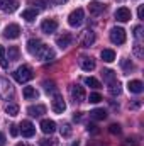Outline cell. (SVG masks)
<instances>
[{
  "mask_svg": "<svg viewBox=\"0 0 144 146\" xmlns=\"http://www.w3.org/2000/svg\"><path fill=\"white\" fill-rule=\"evenodd\" d=\"M5 112H7V115L15 117V115L19 114V106H17V104H7V106H5Z\"/></svg>",
  "mask_w": 144,
  "mask_h": 146,
  "instance_id": "obj_26",
  "label": "cell"
},
{
  "mask_svg": "<svg viewBox=\"0 0 144 146\" xmlns=\"http://www.w3.org/2000/svg\"><path fill=\"white\" fill-rule=\"evenodd\" d=\"M27 114L32 117H41L42 114H46V107L44 106H29L27 107Z\"/></svg>",
  "mask_w": 144,
  "mask_h": 146,
  "instance_id": "obj_18",
  "label": "cell"
},
{
  "mask_svg": "<svg viewBox=\"0 0 144 146\" xmlns=\"http://www.w3.org/2000/svg\"><path fill=\"white\" fill-rule=\"evenodd\" d=\"M137 17L143 19V5H139V9H137Z\"/></svg>",
  "mask_w": 144,
  "mask_h": 146,
  "instance_id": "obj_43",
  "label": "cell"
},
{
  "mask_svg": "<svg viewBox=\"0 0 144 146\" xmlns=\"http://www.w3.org/2000/svg\"><path fill=\"white\" fill-rule=\"evenodd\" d=\"M5 143H7L5 134H3V133H0V146H5Z\"/></svg>",
  "mask_w": 144,
  "mask_h": 146,
  "instance_id": "obj_41",
  "label": "cell"
},
{
  "mask_svg": "<svg viewBox=\"0 0 144 146\" xmlns=\"http://www.w3.org/2000/svg\"><path fill=\"white\" fill-rule=\"evenodd\" d=\"M92 104H98L100 100H102V95L98 94V92H93V94H90V99H88Z\"/></svg>",
  "mask_w": 144,
  "mask_h": 146,
  "instance_id": "obj_35",
  "label": "cell"
},
{
  "mask_svg": "<svg viewBox=\"0 0 144 146\" xmlns=\"http://www.w3.org/2000/svg\"><path fill=\"white\" fill-rule=\"evenodd\" d=\"M73 121H81V112H75V115H73Z\"/></svg>",
  "mask_w": 144,
  "mask_h": 146,
  "instance_id": "obj_42",
  "label": "cell"
},
{
  "mask_svg": "<svg viewBox=\"0 0 144 146\" xmlns=\"http://www.w3.org/2000/svg\"><path fill=\"white\" fill-rule=\"evenodd\" d=\"M102 76H104V80H105V82H108V83L115 80V75H114V72H112V70H104V72H102Z\"/></svg>",
  "mask_w": 144,
  "mask_h": 146,
  "instance_id": "obj_32",
  "label": "cell"
},
{
  "mask_svg": "<svg viewBox=\"0 0 144 146\" xmlns=\"http://www.w3.org/2000/svg\"><path fill=\"white\" fill-rule=\"evenodd\" d=\"M115 19L119 22H129L131 21V10L127 7H120L115 10Z\"/></svg>",
  "mask_w": 144,
  "mask_h": 146,
  "instance_id": "obj_12",
  "label": "cell"
},
{
  "mask_svg": "<svg viewBox=\"0 0 144 146\" xmlns=\"http://www.w3.org/2000/svg\"><path fill=\"white\" fill-rule=\"evenodd\" d=\"M41 46H42V42H41L39 39H29V41H27V51H29L31 54H34V56H36V53L39 51Z\"/></svg>",
  "mask_w": 144,
  "mask_h": 146,
  "instance_id": "obj_21",
  "label": "cell"
},
{
  "mask_svg": "<svg viewBox=\"0 0 144 146\" xmlns=\"http://www.w3.org/2000/svg\"><path fill=\"white\" fill-rule=\"evenodd\" d=\"M22 95H24L26 100H32V99H37V97H39V92H37L34 87H24Z\"/></svg>",
  "mask_w": 144,
  "mask_h": 146,
  "instance_id": "obj_19",
  "label": "cell"
},
{
  "mask_svg": "<svg viewBox=\"0 0 144 146\" xmlns=\"http://www.w3.org/2000/svg\"><path fill=\"white\" fill-rule=\"evenodd\" d=\"M90 117L95 121H104V119H107V112L104 109H93L90 112Z\"/></svg>",
  "mask_w": 144,
  "mask_h": 146,
  "instance_id": "obj_24",
  "label": "cell"
},
{
  "mask_svg": "<svg viewBox=\"0 0 144 146\" xmlns=\"http://www.w3.org/2000/svg\"><path fill=\"white\" fill-rule=\"evenodd\" d=\"M12 75H14L15 82H19V83H26V82H29V80H32V78H34L32 68H31V66H27V65L19 66V68L12 73Z\"/></svg>",
  "mask_w": 144,
  "mask_h": 146,
  "instance_id": "obj_1",
  "label": "cell"
},
{
  "mask_svg": "<svg viewBox=\"0 0 144 146\" xmlns=\"http://www.w3.org/2000/svg\"><path fill=\"white\" fill-rule=\"evenodd\" d=\"M19 54H20V51H19L17 46H10V48H9V60H10V61L19 60Z\"/></svg>",
  "mask_w": 144,
  "mask_h": 146,
  "instance_id": "obj_27",
  "label": "cell"
},
{
  "mask_svg": "<svg viewBox=\"0 0 144 146\" xmlns=\"http://www.w3.org/2000/svg\"><path fill=\"white\" fill-rule=\"evenodd\" d=\"M19 127H20V133H22L24 138H32L36 134V127H34V124L31 121H22Z\"/></svg>",
  "mask_w": 144,
  "mask_h": 146,
  "instance_id": "obj_6",
  "label": "cell"
},
{
  "mask_svg": "<svg viewBox=\"0 0 144 146\" xmlns=\"http://www.w3.org/2000/svg\"><path fill=\"white\" fill-rule=\"evenodd\" d=\"M88 12H90L92 15H98V14L104 12V5H102L100 2H92V3L88 5Z\"/></svg>",
  "mask_w": 144,
  "mask_h": 146,
  "instance_id": "obj_22",
  "label": "cell"
},
{
  "mask_svg": "<svg viewBox=\"0 0 144 146\" xmlns=\"http://www.w3.org/2000/svg\"><path fill=\"white\" fill-rule=\"evenodd\" d=\"M59 131H61V136H63V138H70V136H71V126H70V124H63Z\"/></svg>",
  "mask_w": 144,
  "mask_h": 146,
  "instance_id": "obj_31",
  "label": "cell"
},
{
  "mask_svg": "<svg viewBox=\"0 0 144 146\" xmlns=\"http://www.w3.org/2000/svg\"><path fill=\"white\" fill-rule=\"evenodd\" d=\"M10 134H12V136H14V138H15V136H17V134H19V129H17V126H14V124H12V126H10Z\"/></svg>",
  "mask_w": 144,
  "mask_h": 146,
  "instance_id": "obj_40",
  "label": "cell"
},
{
  "mask_svg": "<svg viewBox=\"0 0 144 146\" xmlns=\"http://www.w3.org/2000/svg\"><path fill=\"white\" fill-rule=\"evenodd\" d=\"M41 131L44 134H53L56 131V122L51 121V119H42L41 121Z\"/></svg>",
  "mask_w": 144,
  "mask_h": 146,
  "instance_id": "obj_13",
  "label": "cell"
},
{
  "mask_svg": "<svg viewBox=\"0 0 144 146\" xmlns=\"http://www.w3.org/2000/svg\"><path fill=\"white\" fill-rule=\"evenodd\" d=\"M51 107H53V110H54L56 114H63V112L66 110V102L63 100V97H61L59 94H56V95H54V99H53Z\"/></svg>",
  "mask_w": 144,
  "mask_h": 146,
  "instance_id": "obj_8",
  "label": "cell"
},
{
  "mask_svg": "<svg viewBox=\"0 0 144 146\" xmlns=\"http://www.w3.org/2000/svg\"><path fill=\"white\" fill-rule=\"evenodd\" d=\"M110 41L114 44H124L126 42V31L122 27H112V31H110Z\"/></svg>",
  "mask_w": 144,
  "mask_h": 146,
  "instance_id": "obj_5",
  "label": "cell"
},
{
  "mask_svg": "<svg viewBox=\"0 0 144 146\" xmlns=\"http://www.w3.org/2000/svg\"><path fill=\"white\" fill-rule=\"evenodd\" d=\"M117 2H122V0H117Z\"/></svg>",
  "mask_w": 144,
  "mask_h": 146,
  "instance_id": "obj_47",
  "label": "cell"
},
{
  "mask_svg": "<svg viewBox=\"0 0 144 146\" xmlns=\"http://www.w3.org/2000/svg\"><path fill=\"white\" fill-rule=\"evenodd\" d=\"M134 37L136 39H141L143 37V26H136L134 27Z\"/></svg>",
  "mask_w": 144,
  "mask_h": 146,
  "instance_id": "obj_37",
  "label": "cell"
},
{
  "mask_svg": "<svg viewBox=\"0 0 144 146\" xmlns=\"http://www.w3.org/2000/svg\"><path fill=\"white\" fill-rule=\"evenodd\" d=\"M17 146H27L26 143H17Z\"/></svg>",
  "mask_w": 144,
  "mask_h": 146,
  "instance_id": "obj_46",
  "label": "cell"
},
{
  "mask_svg": "<svg viewBox=\"0 0 144 146\" xmlns=\"http://www.w3.org/2000/svg\"><path fill=\"white\" fill-rule=\"evenodd\" d=\"M108 94H110L112 97H119V95L122 94L120 83H119L117 80H114V82H110V83H108Z\"/></svg>",
  "mask_w": 144,
  "mask_h": 146,
  "instance_id": "obj_20",
  "label": "cell"
},
{
  "mask_svg": "<svg viewBox=\"0 0 144 146\" xmlns=\"http://www.w3.org/2000/svg\"><path fill=\"white\" fill-rule=\"evenodd\" d=\"M100 56H102V60H104L105 63H112V61L115 60V51H114V49H102Z\"/></svg>",
  "mask_w": 144,
  "mask_h": 146,
  "instance_id": "obj_23",
  "label": "cell"
},
{
  "mask_svg": "<svg viewBox=\"0 0 144 146\" xmlns=\"http://www.w3.org/2000/svg\"><path fill=\"white\" fill-rule=\"evenodd\" d=\"M53 141H54V139H51V138H49V139H48V138H44V139H41V141H39V145H41V146H53Z\"/></svg>",
  "mask_w": 144,
  "mask_h": 146,
  "instance_id": "obj_38",
  "label": "cell"
},
{
  "mask_svg": "<svg viewBox=\"0 0 144 146\" xmlns=\"http://www.w3.org/2000/svg\"><path fill=\"white\" fill-rule=\"evenodd\" d=\"M41 29H42V33H46V34H53V33H56V29H58V21H56V19H44L42 24H41Z\"/></svg>",
  "mask_w": 144,
  "mask_h": 146,
  "instance_id": "obj_7",
  "label": "cell"
},
{
  "mask_svg": "<svg viewBox=\"0 0 144 146\" xmlns=\"http://www.w3.org/2000/svg\"><path fill=\"white\" fill-rule=\"evenodd\" d=\"M108 131H110L112 134H120V131H122V129H120V126H119V124H110Z\"/></svg>",
  "mask_w": 144,
  "mask_h": 146,
  "instance_id": "obj_36",
  "label": "cell"
},
{
  "mask_svg": "<svg viewBox=\"0 0 144 146\" xmlns=\"http://www.w3.org/2000/svg\"><path fill=\"white\" fill-rule=\"evenodd\" d=\"M87 131H88V133H98V129H97L95 124H88V126H87Z\"/></svg>",
  "mask_w": 144,
  "mask_h": 146,
  "instance_id": "obj_39",
  "label": "cell"
},
{
  "mask_svg": "<svg viewBox=\"0 0 144 146\" xmlns=\"http://www.w3.org/2000/svg\"><path fill=\"white\" fill-rule=\"evenodd\" d=\"M85 83H87L88 87H92V88H100V87H102V85H100V82H98L97 78H93V76L85 78Z\"/></svg>",
  "mask_w": 144,
  "mask_h": 146,
  "instance_id": "obj_29",
  "label": "cell"
},
{
  "mask_svg": "<svg viewBox=\"0 0 144 146\" xmlns=\"http://www.w3.org/2000/svg\"><path fill=\"white\" fill-rule=\"evenodd\" d=\"M53 3H56V5H63L65 2H68V0H51Z\"/></svg>",
  "mask_w": 144,
  "mask_h": 146,
  "instance_id": "obj_45",
  "label": "cell"
},
{
  "mask_svg": "<svg viewBox=\"0 0 144 146\" xmlns=\"http://www.w3.org/2000/svg\"><path fill=\"white\" fill-rule=\"evenodd\" d=\"M73 41V36L70 34V33H63L61 36H58V39H56V44L61 48V49H65V48H68L70 44H71Z\"/></svg>",
  "mask_w": 144,
  "mask_h": 146,
  "instance_id": "obj_14",
  "label": "cell"
},
{
  "mask_svg": "<svg viewBox=\"0 0 144 146\" xmlns=\"http://www.w3.org/2000/svg\"><path fill=\"white\" fill-rule=\"evenodd\" d=\"M139 106H141V102H139V100H137V102H134V104H131V106H129V107H131V109H137V107H139Z\"/></svg>",
  "mask_w": 144,
  "mask_h": 146,
  "instance_id": "obj_44",
  "label": "cell"
},
{
  "mask_svg": "<svg viewBox=\"0 0 144 146\" xmlns=\"http://www.w3.org/2000/svg\"><path fill=\"white\" fill-rule=\"evenodd\" d=\"M134 54H136L137 58H143V56H144L143 46H141V42H139V41H137V42L134 44Z\"/></svg>",
  "mask_w": 144,
  "mask_h": 146,
  "instance_id": "obj_33",
  "label": "cell"
},
{
  "mask_svg": "<svg viewBox=\"0 0 144 146\" xmlns=\"http://www.w3.org/2000/svg\"><path fill=\"white\" fill-rule=\"evenodd\" d=\"M36 17H37V10H34V9H29V10H24L22 12V19L27 21V22L36 21Z\"/></svg>",
  "mask_w": 144,
  "mask_h": 146,
  "instance_id": "obj_25",
  "label": "cell"
},
{
  "mask_svg": "<svg viewBox=\"0 0 144 146\" xmlns=\"http://www.w3.org/2000/svg\"><path fill=\"white\" fill-rule=\"evenodd\" d=\"M83 17H85V12H83V9H75L71 14L68 15V24H70L71 27H78V26H81V22H83Z\"/></svg>",
  "mask_w": 144,
  "mask_h": 146,
  "instance_id": "obj_3",
  "label": "cell"
},
{
  "mask_svg": "<svg viewBox=\"0 0 144 146\" xmlns=\"http://www.w3.org/2000/svg\"><path fill=\"white\" fill-rule=\"evenodd\" d=\"M17 2L15 0H0V10L3 12H14L17 9Z\"/></svg>",
  "mask_w": 144,
  "mask_h": 146,
  "instance_id": "obj_17",
  "label": "cell"
},
{
  "mask_svg": "<svg viewBox=\"0 0 144 146\" xmlns=\"http://www.w3.org/2000/svg\"><path fill=\"white\" fill-rule=\"evenodd\" d=\"M42 87H44V90H46L48 94H49V92H51V94L56 92V83H54V82H48V80H46V82L42 83Z\"/></svg>",
  "mask_w": 144,
  "mask_h": 146,
  "instance_id": "obj_30",
  "label": "cell"
},
{
  "mask_svg": "<svg viewBox=\"0 0 144 146\" xmlns=\"http://www.w3.org/2000/svg\"><path fill=\"white\" fill-rule=\"evenodd\" d=\"M71 97L75 102H85V99H87L85 88L80 85H71Z\"/></svg>",
  "mask_w": 144,
  "mask_h": 146,
  "instance_id": "obj_9",
  "label": "cell"
},
{
  "mask_svg": "<svg viewBox=\"0 0 144 146\" xmlns=\"http://www.w3.org/2000/svg\"><path fill=\"white\" fill-rule=\"evenodd\" d=\"M127 88H129L131 94H141L144 90V85H143L141 80H131V82L127 83Z\"/></svg>",
  "mask_w": 144,
  "mask_h": 146,
  "instance_id": "obj_16",
  "label": "cell"
},
{
  "mask_svg": "<svg viewBox=\"0 0 144 146\" xmlns=\"http://www.w3.org/2000/svg\"><path fill=\"white\" fill-rule=\"evenodd\" d=\"M0 97L5 99V100H9V99L14 97V87L5 78H0Z\"/></svg>",
  "mask_w": 144,
  "mask_h": 146,
  "instance_id": "obj_2",
  "label": "cell"
},
{
  "mask_svg": "<svg viewBox=\"0 0 144 146\" xmlns=\"http://www.w3.org/2000/svg\"><path fill=\"white\" fill-rule=\"evenodd\" d=\"M80 66L85 72H92V70H95V60L88 58V56H81L80 58Z\"/></svg>",
  "mask_w": 144,
  "mask_h": 146,
  "instance_id": "obj_15",
  "label": "cell"
},
{
  "mask_svg": "<svg viewBox=\"0 0 144 146\" xmlns=\"http://www.w3.org/2000/svg\"><path fill=\"white\" fill-rule=\"evenodd\" d=\"M36 58L42 60V61H53V60H54V51H53L49 46L42 44V46L39 48V51L36 53Z\"/></svg>",
  "mask_w": 144,
  "mask_h": 146,
  "instance_id": "obj_4",
  "label": "cell"
},
{
  "mask_svg": "<svg viewBox=\"0 0 144 146\" xmlns=\"http://www.w3.org/2000/svg\"><path fill=\"white\" fill-rule=\"evenodd\" d=\"M0 66L5 70V68H9V60H7V56H5V48L0 44Z\"/></svg>",
  "mask_w": 144,
  "mask_h": 146,
  "instance_id": "obj_28",
  "label": "cell"
},
{
  "mask_svg": "<svg viewBox=\"0 0 144 146\" xmlns=\"http://www.w3.org/2000/svg\"><path fill=\"white\" fill-rule=\"evenodd\" d=\"M3 36L7 39H17L20 36V27L17 24H9L5 29H3Z\"/></svg>",
  "mask_w": 144,
  "mask_h": 146,
  "instance_id": "obj_10",
  "label": "cell"
},
{
  "mask_svg": "<svg viewBox=\"0 0 144 146\" xmlns=\"http://www.w3.org/2000/svg\"><path fill=\"white\" fill-rule=\"evenodd\" d=\"M80 42H81V46L83 48H90L93 42H95V33L93 31H85L83 34H81V39H80Z\"/></svg>",
  "mask_w": 144,
  "mask_h": 146,
  "instance_id": "obj_11",
  "label": "cell"
},
{
  "mask_svg": "<svg viewBox=\"0 0 144 146\" xmlns=\"http://www.w3.org/2000/svg\"><path fill=\"white\" fill-rule=\"evenodd\" d=\"M122 68H124V72L131 73L132 70H134V65H132L129 60H122Z\"/></svg>",
  "mask_w": 144,
  "mask_h": 146,
  "instance_id": "obj_34",
  "label": "cell"
}]
</instances>
